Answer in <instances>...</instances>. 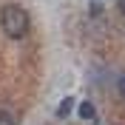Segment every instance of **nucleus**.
Masks as SVG:
<instances>
[{
	"label": "nucleus",
	"mask_w": 125,
	"mask_h": 125,
	"mask_svg": "<svg viewBox=\"0 0 125 125\" xmlns=\"http://www.w3.org/2000/svg\"><path fill=\"white\" fill-rule=\"evenodd\" d=\"M0 26H3V31H6L11 40H23L26 34H29V11H26L23 6H3V11H0Z\"/></svg>",
	"instance_id": "obj_1"
},
{
	"label": "nucleus",
	"mask_w": 125,
	"mask_h": 125,
	"mask_svg": "<svg viewBox=\"0 0 125 125\" xmlns=\"http://www.w3.org/2000/svg\"><path fill=\"white\" fill-rule=\"evenodd\" d=\"M80 117H83V119H94V114H97V111H94V105H91V102H80Z\"/></svg>",
	"instance_id": "obj_2"
},
{
	"label": "nucleus",
	"mask_w": 125,
	"mask_h": 125,
	"mask_svg": "<svg viewBox=\"0 0 125 125\" xmlns=\"http://www.w3.org/2000/svg\"><path fill=\"white\" fill-rule=\"evenodd\" d=\"M17 122V117L11 114V111H6V108H0V125H14Z\"/></svg>",
	"instance_id": "obj_3"
},
{
	"label": "nucleus",
	"mask_w": 125,
	"mask_h": 125,
	"mask_svg": "<svg viewBox=\"0 0 125 125\" xmlns=\"http://www.w3.org/2000/svg\"><path fill=\"white\" fill-rule=\"evenodd\" d=\"M117 88H119V94L125 97V74H119V80H117Z\"/></svg>",
	"instance_id": "obj_4"
},
{
	"label": "nucleus",
	"mask_w": 125,
	"mask_h": 125,
	"mask_svg": "<svg viewBox=\"0 0 125 125\" xmlns=\"http://www.w3.org/2000/svg\"><path fill=\"white\" fill-rule=\"evenodd\" d=\"M119 11H122V14H125V0H119Z\"/></svg>",
	"instance_id": "obj_5"
}]
</instances>
